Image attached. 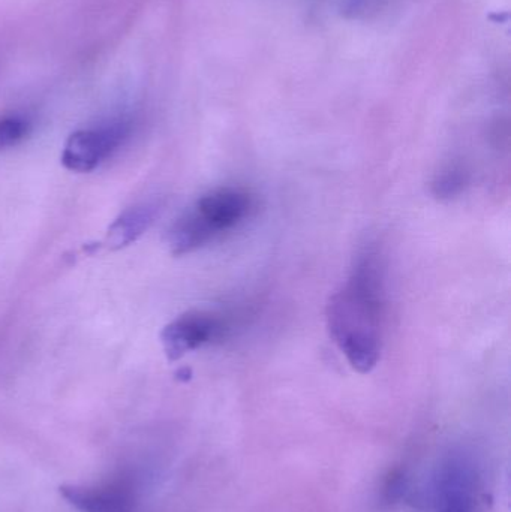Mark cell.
Listing matches in <instances>:
<instances>
[{
    "instance_id": "obj_1",
    "label": "cell",
    "mask_w": 511,
    "mask_h": 512,
    "mask_svg": "<svg viewBox=\"0 0 511 512\" xmlns=\"http://www.w3.org/2000/svg\"><path fill=\"white\" fill-rule=\"evenodd\" d=\"M386 312V267L369 243L354 258L350 276L327 303L330 337L350 366L369 373L380 361Z\"/></svg>"
},
{
    "instance_id": "obj_2",
    "label": "cell",
    "mask_w": 511,
    "mask_h": 512,
    "mask_svg": "<svg viewBox=\"0 0 511 512\" xmlns=\"http://www.w3.org/2000/svg\"><path fill=\"white\" fill-rule=\"evenodd\" d=\"M252 210V197L233 186L213 189L186 210L167 234L174 255H186L242 224Z\"/></svg>"
},
{
    "instance_id": "obj_3",
    "label": "cell",
    "mask_w": 511,
    "mask_h": 512,
    "mask_svg": "<svg viewBox=\"0 0 511 512\" xmlns=\"http://www.w3.org/2000/svg\"><path fill=\"white\" fill-rule=\"evenodd\" d=\"M479 498L477 463L465 451H453L435 475V512H480Z\"/></svg>"
},
{
    "instance_id": "obj_4",
    "label": "cell",
    "mask_w": 511,
    "mask_h": 512,
    "mask_svg": "<svg viewBox=\"0 0 511 512\" xmlns=\"http://www.w3.org/2000/svg\"><path fill=\"white\" fill-rule=\"evenodd\" d=\"M131 134V122L113 119L74 132L66 141L62 164L74 173H90L120 149Z\"/></svg>"
},
{
    "instance_id": "obj_5",
    "label": "cell",
    "mask_w": 511,
    "mask_h": 512,
    "mask_svg": "<svg viewBox=\"0 0 511 512\" xmlns=\"http://www.w3.org/2000/svg\"><path fill=\"white\" fill-rule=\"evenodd\" d=\"M227 331V319L221 315L207 310H192L162 330L161 342L168 360L177 361L189 352L222 339Z\"/></svg>"
},
{
    "instance_id": "obj_6",
    "label": "cell",
    "mask_w": 511,
    "mask_h": 512,
    "mask_svg": "<svg viewBox=\"0 0 511 512\" xmlns=\"http://www.w3.org/2000/svg\"><path fill=\"white\" fill-rule=\"evenodd\" d=\"M62 495L83 512H132L134 496L131 490L122 484L81 489V487H63Z\"/></svg>"
},
{
    "instance_id": "obj_7",
    "label": "cell",
    "mask_w": 511,
    "mask_h": 512,
    "mask_svg": "<svg viewBox=\"0 0 511 512\" xmlns=\"http://www.w3.org/2000/svg\"><path fill=\"white\" fill-rule=\"evenodd\" d=\"M161 212V204L155 201L138 204L123 212L111 225L107 233V243L110 249H122L137 242L150 227Z\"/></svg>"
},
{
    "instance_id": "obj_8",
    "label": "cell",
    "mask_w": 511,
    "mask_h": 512,
    "mask_svg": "<svg viewBox=\"0 0 511 512\" xmlns=\"http://www.w3.org/2000/svg\"><path fill=\"white\" fill-rule=\"evenodd\" d=\"M468 182H470V174L465 170L464 165L453 162L435 174L432 192L440 200H452L465 191Z\"/></svg>"
},
{
    "instance_id": "obj_9",
    "label": "cell",
    "mask_w": 511,
    "mask_h": 512,
    "mask_svg": "<svg viewBox=\"0 0 511 512\" xmlns=\"http://www.w3.org/2000/svg\"><path fill=\"white\" fill-rule=\"evenodd\" d=\"M30 123L26 117L11 114L0 119V152L14 147L29 134Z\"/></svg>"
}]
</instances>
